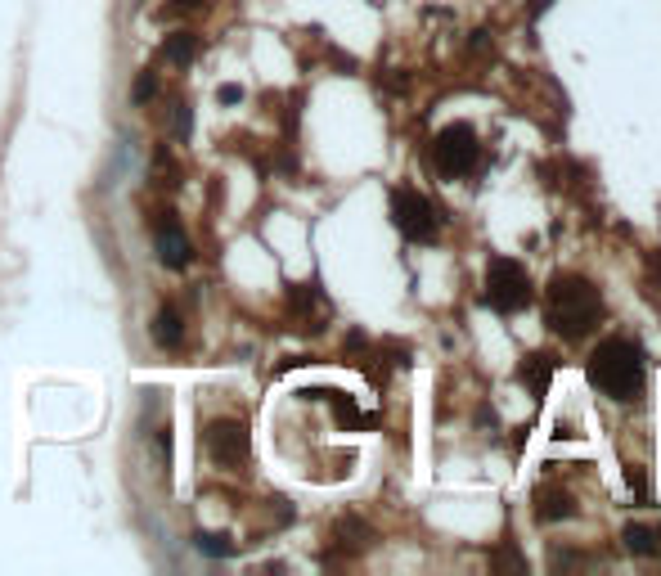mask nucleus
<instances>
[{
	"label": "nucleus",
	"instance_id": "nucleus-1",
	"mask_svg": "<svg viewBox=\"0 0 661 576\" xmlns=\"http://www.w3.org/2000/svg\"><path fill=\"white\" fill-rule=\"evenodd\" d=\"M545 316H549V329L562 333V338H580L590 333L603 316V302H599V288L580 275H553L549 284V298H545Z\"/></svg>",
	"mask_w": 661,
	"mask_h": 576
},
{
	"label": "nucleus",
	"instance_id": "nucleus-2",
	"mask_svg": "<svg viewBox=\"0 0 661 576\" xmlns=\"http://www.w3.org/2000/svg\"><path fill=\"white\" fill-rule=\"evenodd\" d=\"M590 383L612 401H634L643 388V351L630 338H603L590 351Z\"/></svg>",
	"mask_w": 661,
	"mask_h": 576
},
{
	"label": "nucleus",
	"instance_id": "nucleus-3",
	"mask_svg": "<svg viewBox=\"0 0 661 576\" xmlns=\"http://www.w3.org/2000/svg\"><path fill=\"white\" fill-rule=\"evenodd\" d=\"M486 302L504 316L513 311H522L531 302V279L522 270V261H513V257H495L486 266Z\"/></svg>",
	"mask_w": 661,
	"mask_h": 576
},
{
	"label": "nucleus",
	"instance_id": "nucleus-4",
	"mask_svg": "<svg viewBox=\"0 0 661 576\" xmlns=\"http://www.w3.org/2000/svg\"><path fill=\"white\" fill-rule=\"evenodd\" d=\"M432 158H436V172L441 176H468L482 163V144H477V135L464 122H455V126H446V131L436 135Z\"/></svg>",
	"mask_w": 661,
	"mask_h": 576
},
{
	"label": "nucleus",
	"instance_id": "nucleus-5",
	"mask_svg": "<svg viewBox=\"0 0 661 576\" xmlns=\"http://www.w3.org/2000/svg\"><path fill=\"white\" fill-rule=\"evenodd\" d=\"M392 221H396V230H401L405 239H414V244H432L436 230H441L436 207H432L418 189H396V194H392Z\"/></svg>",
	"mask_w": 661,
	"mask_h": 576
},
{
	"label": "nucleus",
	"instance_id": "nucleus-6",
	"mask_svg": "<svg viewBox=\"0 0 661 576\" xmlns=\"http://www.w3.org/2000/svg\"><path fill=\"white\" fill-rule=\"evenodd\" d=\"M203 451H207V460L220 464V468H239V464L248 460V451H252L248 428H243L239 419H211L207 432H203Z\"/></svg>",
	"mask_w": 661,
	"mask_h": 576
},
{
	"label": "nucleus",
	"instance_id": "nucleus-7",
	"mask_svg": "<svg viewBox=\"0 0 661 576\" xmlns=\"http://www.w3.org/2000/svg\"><path fill=\"white\" fill-rule=\"evenodd\" d=\"M158 257H163V266H171V270H185V266H189L194 248H189L185 230H176V221H158Z\"/></svg>",
	"mask_w": 661,
	"mask_h": 576
},
{
	"label": "nucleus",
	"instance_id": "nucleus-8",
	"mask_svg": "<svg viewBox=\"0 0 661 576\" xmlns=\"http://www.w3.org/2000/svg\"><path fill=\"white\" fill-rule=\"evenodd\" d=\"M536 518H540V523L571 518V495H567V491H553V486H540V491H536Z\"/></svg>",
	"mask_w": 661,
	"mask_h": 576
},
{
	"label": "nucleus",
	"instance_id": "nucleus-9",
	"mask_svg": "<svg viewBox=\"0 0 661 576\" xmlns=\"http://www.w3.org/2000/svg\"><path fill=\"white\" fill-rule=\"evenodd\" d=\"M154 342L167 347V351H176V347L185 342V324H180V311H176V307H163V311H158V320H154Z\"/></svg>",
	"mask_w": 661,
	"mask_h": 576
},
{
	"label": "nucleus",
	"instance_id": "nucleus-10",
	"mask_svg": "<svg viewBox=\"0 0 661 576\" xmlns=\"http://www.w3.org/2000/svg\"><path fill=\"white\" fill-rule=\"evenodd\" d=\"M625 549L639 554V558H648V554L661 549V532L657 527H625Z\"/></svg>",
	"mask_w": 661,
	"mask_h": 576
},
{
	"label": "nucleus",
	"instance_id": "nucleus-11",
	"mask_svg": "<svg viewBox=\"0 0 661 576\" xmlns=\"http://www.w3.org/2000/svg\"><path fill=\"white\" fill-rule=\"evenodd\" d=\"M549 374H553V360L549 356H531L527 365H522V379H531V388L545 396L549 392Z\"/></svg>",
	"mask_w": 661,
	"mask_h": 576
},
{
	"label": "nucleus",
	"instance_id": "nucleus-12",
	"mask_svg": "<svg viewBox=\"0 0 661 576\" xmlns=\"http://www.w3.org/2000/svg\"><path fill=\"white\" fill-rule=\"evenodd\" d=\"M194 549L207 554V558H230V554H235L230 536H216V532H198V536H194Z\"/></svg>",
	"mask_w": 661,
	"mask_h": 576
},
{
	"label": "nucleus",
	"instance_id": "nucleus-13",
	"mask_svg": "<svg viewBox=\"0 0 661 576\" xmlns=\"http://www.w3.org/2000/svg\"><path fill=\"white\" fill-rule=\"evenodd\" d=\"M194 54H198L194 32H171V36H167V59H171V63H189Z\"/></svg>",
	"mask_w": 661,
	"mask_h": 576
},
{
	"label": "nucleus",
	"instance_id": "nucleus-14",
	"mask_svg": "<svg viewBox=\"0 0 661 576\" xmlns=\"http://www.w3.org/2000/svg\"><path fill=\"white\" fill-rule=\"evenodd\" d=\"M154 91H158L154 72H139V77H135V86H131V100H135V104H149V100H154Z\"/></svg>",
	"mask_w": 661,
	"mask_h": 576
},
{
	"label": "nucleus",
	"instance_id": "nucleus-15",
	"mask_svg": "<svg viewBox=\"0 0 661 576\" xmlns=\"http://www.w3.org/2000/svg\"><path fill=\"white\" fill-rule=\"evenodd\" d=\"M189 131H194V113H189V104H180V108H176V135L189 140Z\"/></svg>",
	"mask_w": 661,
	"mask_h": 576
},
{
	"label": "nucleus",
	"instance_id": "nucleus-16",
	"mask_svg": "<svg viewBox=\"0 0 661 576\" xmlns=\"http://www.w3.org/2000/svg\"><path fill=\"white\" fill-rule=\"evenodd\" d=\"M220 100H226V104H235V100H243V91H239V86H226V91H220Z\"/></svg>",
	"mask_w": 661,
	"mask_h": 576
},
{
	"label": "nucleus",
	"instance_id": "nucleus-17",
	"mask_svg": "<svg viewBox=\"0 0 661 576\" xmlns=\"http://www.w3.org/2000/svg\"><path fill=\"white\" fill-rule=\"evenodd\" d=\"M171 5H176V10H180V5H198V0H171Z\"/></svg>",
	"mask_w": 661,
	"mask_h": 576
}]
</instances>
